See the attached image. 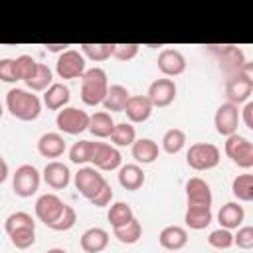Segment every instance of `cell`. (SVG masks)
<instances>
[{"instance_id":"cell-1","label":"cell","mask_w":253,"mask_h":253,"mask_svg":"<svg viewBox=\"0 0 253 253\" xmlns=\"http://www.w3.org/2000/svg\"><path fill=\"white\" fill-rule=\"evenodd\" d=\"M6 109L18 121H36L42 113V101L32 91L14 87L6 93Z\"/></svg>"},{"instance_id":"cell-2","label":"cell","mask_w":253,"mask_h":253,"mask_svg":"<svg viewBox=\"0 0 253 253\" xmlns=\"http://www.w3.org/2000/svg\"><path fill=\"white\" fill-rule=\"evenodd\" d=\"M109 89V77L103 67H91L81 77V101L89 107L101 105Z\"/></svg>"},{"instance_id":"cell-3","label":"cell","mask_w":253,"mask_h":253,"mask_svg":"<svg viewBox=\"0 0 253 253\" xmlns=\"http://www.w3.org/2000/svg\"><path fill=\"white\" fill-rule=\"evenodd\" d=\"M213 55H217V61H219V69L225 73V75H233V73H239V71H245V69H251L253 65L245 59V53L241 47L233 45V43H223V45H206Z\"/></svg>"},{"instance_id":"cell-4","label":"cell","mask_w":253,"mask_h":253,"mask_svg":"<svg viewBox=\"0 0 253 253\" xmlns=\"http://www.w3.org/2000/svg\"><path fill=\"white\" fill-rule=\"evenodd\" d=\"M219 160H221V152L211 142H194L186 152V164L198 172L215 168Z\"/></svg>"},{"instance_id":"cell-5","label":"cell","mask_w":253,"mask_h":253,"mask_svg":"<svg viewBox=\"0 0 253 253\" xmlns=\"http://www.w3.org/2000/svg\"><path fill=\"white\" fill-rule=\"evenodd\" d=\"M223 150H225L227 158L233 164H237L239 168L247 170V168L253 166V142L249 138H245L243 134L235 132V134L225 136Z\"/></svg>"},{"instance_id":"cell-6","label":"cell","mask_w":253,"mask_h":253,"mask_svg":"<svg viewBox=\"0 0 253 253\" xmlns=\"http://www.w3.org/2000/svg\"><path fill=\"white\" fill-rule=\"evenodd\" d=\"M251 93H253L251 69H245V71L227 75V79H225V97H227V103L239 107L241 103H247L249 101Z\"/></svg>"},{"instance_id":"cell-7","label":"cell","mask_w":253,"mask_h":253,"mask_svg":"<svg viewBox=\"0 0 253 253\" xmlns=\"http://www.w3.org/2000/svg\"><path fill=\"white\" fill-rule=\"evenodd\" d=\"M73 184H75V190H77L83 198L91 200V198H95L109 182L105 180V176H103L97 168H93V166H81V168L75 172V176H73Z\"/></svg>"},{"instance_id":"cell-8","label":"cell","mask_w":253,"mask_h":253,"mask_svg":"<svg viewBox=\"0 0 253 253\" xmlns=\"http://www.w3.org/2000/svg\"><path fill=\"white\" fill-rule=\"evenodd\" d=\"M40 182H42V174L32 164L18 166L16 172H14V176H12L14 194L20 196V198H32L40 190Z\"/></svg>"},{"instance_id":"cell-9","label":"cell","mask_w":253,"mask_h":253,"mask_svg":"<svg viewBox=\"0 0 253 253\" xmlns=\"http://www.w3.org/2000/svg\"><path fill=\"white\" fill-rule=\"evenodd\" d=\"M55 125L65 134H81L89 128V113L77 107H63L57 111Z\"/></svg>"},{"instance_id":"cell-10","label":"cell","mask_w":253,"mask_h":253,"mask_svg":"<svg viewBox=\"0 0 253 253\" xmlns=\"http://www.w3.org/2000/svg\"><path fill=\"white\" fill-rule=\"evenodd\" d=\"M55 71L61 79H81L87 71L83 53L77 49H65L55 61Z\"/></svg>"},{"instance_id":"cell-11","label":"cell","mask_w":253,"mask_h":253,"mask_svg":"<svg viewBox=\"0 0 253 253\" xmlns=\"http://www.w3.org/2000/svg\"><path fill=\"white\" fill-rule=\"evenodd\" d=\"M121 162H123V156L119 148L107 142H93V154H91L93 168H97L99 172H111L121 168Z\"/></svg>"},{"instance_id":"cell-12","label":"cell","mask_w":253,"mask_h":253,"mask_svg":"<svg viewBox=\"0 0 253 253\" xmlns=\"http://www.w3.org/2000/svg\"><path fill=\"white\" fill-rule=\"evenodd\" d=\"M239 123H241V119H239V107L237 105H231L225 101L217 107V111L213 115V126H215L217 134H221V136L235 134Z\"/></svg>"},{"instance_id":"cell-13","label":"cell","mask_w":253,"mask_h":253,"mask_svg":"<svg viewBox=\"0 0 253 253\" xmlns=\"http://www.w3.org/2000/svg\"><path fill=\"white\" fill-rule=\"evenodd\" d=\"M176 93H178V87H176L174 79L162 77V79H156L150 83V87L146 91V99L150 101L152 107L162 109V107H168L170 103H174Z\"/></svg>"},{"instance_id":"cell-14","label":"cell","mask_w":253,"mask_h":253,"mask_svg":"<svg viewBox=\"0 0 253 253\" xmlns=\"http://www.w3.org/2000/svg\"><path fill=\"white\" fill-rule=\"evenodd\" d=\"M65 204L63 200L57 196V194H42L38 200H36V206H34V211H36V217L45 223L47 227L61 215Z\"/></svg>"},{"instance_id":"cell-15","label":"cell","mask_w":253,"mask_h":253,"mask_svg":"<svg viewBox=\"0 0 253 253\" xmlns=\"http://www.w3.org/2000/svg\"><path fill=\"white\" fill-rule=\"evenodd\" d=\"M156 65H158V69L164 77H178L186 71V57L180 49L166 47L158 53Z\"/></svg>"},{"instance_id":"cell-16","label":"cell","mask_w":253,"mask_h":253,"mask_svg":"<svg viewBox=\"0 0 253 253\" xmlns=\"http://www.w3.org/2000/svg\"><path fill=\"white\" fill-rule=\"evenodd\" d=\"M42 178L51 190H65L71 182V172H69L67 164H63L59 160H51L45 164Z\"/></svg>"},{"instance_id":"cell-17","label":"cell","mask_w":253,"mask_h":253,"mask_svg":"<svg viewBox=\"0 0 253 253\" xmlns=\"http://www.w3.org/2000/svg\"><path fill=\"white\" fill-rule=\"evenodd\" d=\"M211 188L206 180L194 176L186 182V202L188 206H210L211 208Z\"/></svg>"},{"instance_id":"cell-18","label":"cell","mask_w":253,"mask_h":253,"mask_svg":"<svg viewBox=\"0 0 253 253\" xmlns=\"http://www.w3.org/2000/svg\"><path fill=\"white\" fill-rule=\"evenodd\" d=\"M152 109L154 107L150 105V101L146 99V95H130L123 113H126V119L130 123H144V121L150 119Z\"/></svg>"},{"instance_id":"cell-19","label":"cell","mask_w":253,"mask_h":253,"mask_svg":"<svg viewBox=\"0 0 253 253\" xmlns=\"http://www.w3.org/2000/svg\"><path fill=\"white\" fill-rule=\"evenodd\" d=\"M109 231L103 229V227H89L83 231L81 239H79V245L85 253H101L107 249L109 245Z\"/></svg>"},{"instance_id":"cell-20","label":"cell","mask_w":253,"mask_h":253,"mask_svg":"<svg viewBox=\"0 0 253 253\" xmlns=\"http://www.w3.org/2000/svg\"><path fill=\"white\" fill-rule=\"evenodd\" d=\"M243 219H245V210H243V206H241L239 202H227V204H223V206L219 208V211H217L219 227L229 229V231L241 227Z\"/></svg>"},{"instance_id":"cell-21","label":"cell","mask_w":253,"mask_h":253,"mask_svg":"<svg viewBox=\"0 0 253 253\" xmlns=\"http://www.w3.org/2000/svg\"><path fill=\"white\" fill-rule=\"evenodd\" d=\"M158 243L166 251H178V249L186 247V243H188V231L182 225H166L160 231V235H158Z\"/></svg>"},{"instance_id":"cell-22","label":"cell","mask_w":253,"mask_h":253,"mask_svg":"<svg viewBox=\"0 0 253 253\" xmlns=\"http://www.w3.org/2000/svg\"><path fill=\"white\" fill-rule=\"evenodd\" d=\"M38 152L43 158H59L65 152V140L59 132H43L38 138Z\"/></svg>"},{"instance_id":"cell-23","label":"cell","mask_w":253,"mask_h":253,"mask_svg":"<svg viewBox=\"0 0 253 253\" xmlns=\"http://www.w3.org/2000/svg\"><path fill=\"white\" fill-rule=\"evenodd\" d=\"M130 154L136 160V164H152L158 158L160 148L152 138H136L130 144Z\"/></svg>"},{"instance_id":"cell-24","label":"cell","mask_w":253,"mask_h":253,"mask_svg":"<svg viewBox=\"0 0 253 253\" xmlns=\"http://www.w3.org/2000/svg\"><path fill=\"white\" fill-rule=\"evenodd\" d=\"M146 176H144V170L138 166V164H121L119 168V184L128 190V192H136L142 188Z\"/></svg>"},{"instance_id":"cell-25","label":"cell","mask_w":253,"mask_h":253,"mask_svg":"<svg viewBox=\"0 0 253 253\" xmlns=\"http://www.w3.org/2000/svg\"><path fill=\"white\" fill-rule=\"evenodd\" d=\"M71 95H69V87L63 83H51L45 91H43V105L49 111H61L63 107H67Z\"/></svg>"},{"instance_id":"cell-26","label":"cell","mask_w":253,"mask_h":253,"mask_svg":"<svg viewBox=\"0 0 253 253\" xmlns=\"http://www.w3.org/2000/svg\"><path fill=\"white\" fill-rule=\"evenodd\" d=\"M184 221L190 229H206L213 221V213L210 206H188L184 213Z\"/></svg>"},{"instance_id":"cell-27","label":"cell","mask_w":253,"mask_h":253,"mask_svg":"<svg viewBox=\"0 0 253 253\" xmlns=\"http://www.w3.org/2000/svg\"><path fill=\"white\" fill-rule=\"evenodd\" d=\"M128 97H130V93L125 85H111L103 99V107L107 113H123Z\"/></svg>"},{"instance_id":"cell-28","label":"cell","mask_w":253,"mask_h":253,"mask_svg":"<svg viewBox=\"0 0 253 253\" xmlns=\"http://www.w3.org/2000/svg\"><path fill=\"white\" fill-rule=\"evenodd\" d=\"M113 128H115V121H113L111 113H107V111H97V113L89 115V128H87V130H89L93 136H97V138H107V136H111Z\"/></svg>"},{"instance_id":"cell-29","label":"cell","mask_w":253,"mask_h":253,"mask_svg":"<svg viewBox=\"0 0 253 253\" xmlns=\"http://www.w3.org/2000/svg\"><path fill=\"white\" fill-rule=\"evenodd\" d=\"M113 235L121 241V243H126V245H134L136 241H140L142 237V225L136 217H132L126 225H121V227H115L113 229Z\"/></svg>"},{"instance_id":"cell-30","label":"cell","mask_w":253,"mask_h":253,"mask_svg":"<svg viewBox=\"0 0 253 253\" xmlns=\"http://www.w3.org/2000/svg\"><path fill=\"white\" fill-rule=\"evenodd\" d=\"M109 138H111L115 148L130 146L136 140V130H134V126L130 123H115V128H113Z\"/></svg>"},{"instance_id":"cell-31","label":"cell","mask_w":253,"mask_h":253,"mask_svg":"<svg viewBox=\"0 0 253 253\" xmlns=\"http://www.w3.org/2000/svg\"><path fill=\"white\" fill-rule=\"evenodd\" d=\"M132 217H134V211H132V208L126 202H115V204H111L109 213H107V219L113 225V229L115 227H121V225H126Z\"/></svg>"},{"instance_id":"cell-32","label":"cell","mask_w":253,"mask_h":253,"mask_svg":"<svg viewBox=\"0 0 253 253\" xmlns=\"http://www.w3.org/2000/svg\"><path fill=\"white\" fill-rule=\"evenodd\" d=\"M231 194L237 198V202H251L253 200V176L237 174L231 182Z\"/></svg>"},{"instance_id":"cell-33","label":"cell","mask_w":253,"mask_h":253,"mask_svg":"<svg viewBox=\"0 0 253 253\" xmlns=\"http://www.w3.org/2000/svg\"><path fill=\"white\" fill-rule=\"evenodd\" d=\"M186 146V132L182 128H168L162 136V150L168 154H178Z\"/></svg>"},{"instance_id":"cell-34","label":"cell","mask_w":253,"mask_h":253,"mask_svg":"<svg viewBox=\"0 0 253 253\" xmlns=\"http://www.w3.org/2000/svg\"><path fill=\"white\" fill-rule=\"evenodd\" d=\"M113 45L115 43H81L83 57H89L91 61H105L113 57Z\"/></svg>"},{"instance_id":"cell-35","label":"cell","mask_w":253,"mask_h":253,"mask_svg":"<svg viewBox=\"0 0 253 253\" xmlns=\"http://www.w3.org/2000/svg\"><path fill=\"white\" fill-rule=\"evenodd\" d=\"M51 79H53L51 69H49L45 63H38L36 73L26 81V85H28L32 91H45V89L51 85Z\"/></svg>"},{"instance_id":"cell-36","label":"cell","mask_w":253,"mask_h":253,"mask_svg":"<svg viewBox=\"0 0 253 253\" xmlns=\"http://www.w3.org/2000/svg\"><path fill=\"white\" fill-rule=\"evenodd\" d=\"M93 154V140H77L69 148V160L73 164H87L91 162Z\"/></svg>"},{"instance_id":"cell-37","label":"cell","mask_w":253,"mask_h":253,"mask_svg":"<svg viewBox=\"0 0 253 253\" xmlns=\"http://www.w3.org/2000/svg\"><path fill=\"white\" fill-rule=\"evenodd\" d=\"M22 227H36V221L28 211H14L4 219L6 233H12V231L22 229Z\"/></svg>"},{"instance_id":"cell-38","label":"cell","mask_w":253,"mask_h":253,"mask_svg":"<svg viewBox=\"0 0 253 253\" xmlns=\"http://www.w3.org/2000/svg\"><path fill=\"white\" fill-rule=\"evenodd\" d=\"M10 237V243L16 247V249H30L34 243H36V227H22V229H16L12 233H8Z\"/></svg>"},{"instance_id":"cell-39","label":"cell","mask_w":253,"mask_h":253,"mask_svg":"<svg viewBox=\"0 0 253 253\" xmlns=\"http://www.w3.org/2000/svg\"><path fill=\"white\" fill-rule=\"evenodd\" d=\"M14 63H16V73H18V79L20 81H28L36 73V69H38V61L32 55H28V53L18 55L14 59Z\"/></svg>"},{"instance_id":"cell-40","label":"cell","mask_w":253,"mask_h":253,"mask_svg":"<svg viewBox=\"0 0 253 253\" xmlns=\"http://www.w3.org/2000/svg\"><path fill=\"white\" fill-rule=\"evenodd\" d=\"M208 243L213 247V249H229L233 245V233L229 229H223V227H217L213 231H210L208 235Z\"/></svg>"},{"instance_id":"cell-41","label":"cell","mask_w":253,"mask_h":253,"mask_svg":"<svg viewBox=\"0 0 253 253\" xmlns=\"http://www.w3.org/2000/svg\"><path fill=\"white\" fill-rule=\"evenodd\" d=\"M75 221H77V213H75V210H73L71 206L65 204L61 215L49 225V229H53V231H69V229L75 225Z\"/></svg>"},{"instance_id":"cell-42","label":"cell","mask_w":253,"mask_h":253,"mask_svg":"<svg viewBox=\"0 0 253 253\" xmlns=\"http://www.w3.org/2000/svg\"><path fill=\"white\" fill-rule=\"evenodd\" d=\"M140 45L138 43H115L113 45V57L119 61H130L136 57Z\"/></svg>"},{"instance_id":"cell-43","label":"cell","mask_w":253,"mask_h":253,"mask_svg":"<svg viewBox=\"0 0 253 253\" xmlns=\"http://www.w3.org/2000/svg\"><path fill=\"white\" fill-rule=\"evenodd\" d=\"M233 245H237L239 249H253V227L251 225L237 227V233L233 235Z\"/></svg>"},{"instance_id":"cell-44","label":"cell","mask_w":253,"mask_h":253,"mask_svg":"<svg viewBox=\"0 0 253 253\" xmlns=\"http://www.w3.org/2000/svg\"><path fill=\"white\" fill-rule=\"evenodd\" d=\"M0 81L4 83H16L20 81L18 79V73H16V63L12 57H2L0 59Z\"/></svg>"},{"instance_id":"cell-45","label":"cell","mask_w":253,"mask_h":253,"mask_svg":"<svg viewBox=\"0 0 253 253\" xmlns=\"http://www.w3.org/2000/svg\"><path fill=\"white\" fill-rule=\"evenodd\" d=\"M89 202H91L95 208H105V206H109V204L113 202V188L107 184V186H105L95 198H91Z\"/></svg>"},{"instance_id":"cell-46","label":"cell","mask_w":253,"mask_h":253,"mask_svg":"<svg viewBox=\"0 0 253 253\" xmlns=\"http://www.w3.org/2000/svg\"><path fill=\"white\" fill-rule=\"evenodd\" d=\"M239 119H243L247 128H253V103L251 101H247L243 105V109L239 111Z\"/></svg>"},{"instance_id":"cell-47","label":"cell","mask_w":253,"mask_h":253,"mask_svg":"<svg viewBox=\"0 0 253 253\" xmlns=\"http://www.w3.org/2000/svg\"><path fill=\"white\" fill-rule=\"evenodd\" d=\"M45 47L51 53H63L65 49H69V43H45Z\"/></svg>"},{"instance_id":"cell-48","label":"cell","mask_w":253,"mask_h":253,"mask_svg":"<svg viewBox=\"0 0 253 253\" xmlns=\"http://www.w3.org/2000/svg\"><path fill=\"white\" fill-rule=\"evenodd\" d=\"M8 174H10V170H8V164L2 160V162H0V184H2V182H6Z\"/></svg>"},{"instance_id":"cell-49","label":"cell","mask_w":253,"mask_h":253,"mask_svg":"<svg viewBox=\"0 0 253 253\" xmlns=\"http://www.w3.org/2000/svg\"><path fill=\"white\" fill-rule=\"evenodd\" d=\"M45 253H67L65 249H61V247H51V249H47Z\"/></svg>"},{"instance_id":"cell-50","label":"cell","mask_w":253,"mask_h":253,"mask_svg":"<svg viewBox=\"0 0 253 253\" xmlns=\"http://www.w3.org/2000/svg\"><path fill=\"white\" fill-rule=\"evenodd\" d=\"M4 115V105H2V101H0V117Z\"/></svg>"},{"instance_id":"cell-51","label":"cell","mask_w":253,"mask_h":253,"mask_svg":"<svg viewBox=\"0 0 253 253\" xmlns=\"http://www.w3.org/2000/svg\"><path fill=\"white\" fill-rule=\"evenodd\" d=\"M2 160H4V158H2V154H0V162H2Z\"/></svg>"}]
</instances>
